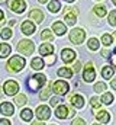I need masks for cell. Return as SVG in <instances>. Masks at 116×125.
<instances>
[{"mask_svg": "<svg viewBox=\"0 0 116 125\" xmlns=\"http://www.w3.org/2000/svg\"><path fill=\"white\" fill-rule=\"evenodd\" d=\"M70 102H71V105L74 108H78V109L84 106V99H83L81 94H73L71 99H70Z\"/></svg>", "mask_w": 116, "mask_h": 125, "instance_id": "cell-15", "label": "cell"}, {"mask_svg": "<svg viewBox=\"0 0 116 125\" xmlns=\"http://www.w3.org/2000/svg\"><path fill=\"white\" fill-rule=\"evenodd\" d=\"M102 55H103V57H109V51H107V50H103V51H102Z\"/></svg>", "mask_w": 116, "mask_h": 125, "instance_id": "cell-43", "label": "cell"}, {"mask_svg": "<svg viewBox=\"0 0 116 125\" xmlns=\"http://www.w3.org/2000/svg\"><path fill=\"white\" fill-rule=\"evenodd\" d=\"M3 89H4V93L7 94V96H15V94L18 93V90H19V84L15 80H7L4 83Z\"/></svg>", "mask_w": 116, "mask_h": 125, "instance_id": "cell-9", "label": "cell"}, {"mask_svg": "<svg viewBox=\"0 0 116 125\" xmlns=\"http://www.w3.org/2000/svg\"><path fill=\"white\" fill-rule=\"evenodd\" d=\"M73 68H74V71H80V70H81V62H80V61L74 62V65H73Z\"/></svg>", "mask_w": 116, "mask_h": 125, "instance_id": "cell-38", "label": "cell"}, {"mask_svg": "<svg viewBox=\"0 0 116 125\" xmlns=\"http://www.w3.org/2000/svg\"><path fill=\"white\" fill-rule=\"evenodd\" d=\"M71 125H86V124H84V121H83L81 118H76V119L73 121V124H71Z\"/></svg>", "mask_w": 116, "mask_h": 125, "instance_id": "cell-37", "label": "cell"}, {"mask_svg": "<svg viewBox=\"0 0 116 125\" xmlns=\"http://www.w3.org/2000/svg\"><path fill=\"white\" fill-rule=\"evenodd\" d=\"M51 90H52V83H49L48 84V87H45V90L44 92H41V94H39V97L42 99V100H45L48 96H49V93H51Z\"/></svg>", "mask_w": 116, "mask_h": 125, "instance_id": "cell-30", "label": "cell"}, {"mask_svg": "<svg viewBox=\"0 0 116 125\" xmlns=\"http://www.w3.org/2000/svg\"><path fill=\"white\" fill-rule=\"evenodd\" d=\"M110 87H112V89H116V77L112 80V83H110Z\"/></svg>", "mask_w": 116, "mask_h": 125, "instance_id": "cell-42", "label": "cell"}, {"mask_svg": "<svg viewBox=\"0 0 116 125\" xmlns=\"http://www.w3.org/2000/svg\"><path fill=\"white\" fill-rule=\"evenodd\" d=\"M52 31H54V33H57V35H64L65 31H67L65 23H62V22H54L52 23Z\"/></svg>", "mask_w": 116, "mask_h": 125, "instance_id": "cell-19", "label": "cell"}, {"mask_svg": "<svg viewBox=\"0 0 116 125\" xmlns=\"http://www.w3.org/2000/svg\"><path fill=\"white\" fill-rule=\"evenodd\" d=\"M58 76L59 77H65V79H71L73 77V71L70 68H67V67H62V68L58 70Z\"/></svg>", "mask_w": 116, "mask_h": 125, "instance_id": "cell-24", "label": "cell"}, {"mask_svg": "<svg viewBox=\"0 0 116 125\" xmlns=\"http://www.w3.org/2000/svg\"><path fill=\"white\" fill-rule=\"evenodd\" d=\"M20 28H22V32H23L25 35H32V33L35 32V25H33L30 21H25Z\"/></svg>", "mask_w": 116, "mask_h": 125, "instance_id": "cell-18", "label": "cell"}, {"mask_svg": "<svg viewBox=\"0 0 116 125\" xmlns=\"http://www.w3.org/2000/svg\"><path fill=\"white\" fill-rule=\"evenodd\" d=\"M32 125H45L44 122H41V121H36V122H33Z\"/></svg>", "mask_w": 116, "mask_h": 125, "instance_id": "cell-45", "label": "cell"}, {"mask_svg": "<svg viewBox=\"0 0 116 125\" xmlns=\"http://www.w3.org/2000/svg\"><path fill=\"white\" fill-rule=\"evenodd\" d=\"M61 58H62L64 62H71L76 58V52L73 50H70V48H64L62 52H61Z\"/></svg>", "mask_w": 116, "mask_h": 125, "instance_id": "cell-12", "label": "cell"}, {"mask_svg": "<svg viewBox=\"0 0 116 125\" xmlns=\"http://www.w3.org/2000/svg\"><path fill=\"white\" fill-rule=\"evenodd\" d=\"M68 89H70V86H68V83H65L64 80H57L55 83H52V90H54V93L59 94V96L65 94L68 92Z\"/></svg>", "mask_w": 116, "mask_h": 125, "instance_id": "cell-7", "label": "cell"}, {"mask_svg": "<svg viewBox=\"0 0 116 125\" xmlns=\"http://www.w3.org/2000/svg\"><path fill=\"white\" fill-rule=\"evenodd\" d=\"M9 7L15 13H23L26 9V3L25 0H9Z\"/></svg>", "mask_w": 116, "mask_h": 125, "instance_id": "cell-8", "label": "cell"}, {"mask_svg": "<svg viewBox=\"0 0 116 125\" xmlns=\"http://www.w3.org/2000/svg\"><path fill=\"white\" fill-rule=\"evenodd\" d=\"M87 47H88L91 51H96V50H99L100 42H99L96 38H90V39H88V42H87Z\"/></svg>", "mask_w": 116, "mask_h": 125, "instance_id": "cell-26", "label": "cell"}, {"mask_svg": "<svg viewBox=\"0 0 116 125\" xmlns=\"http://www.w3.org/2000/svg\"><path fill=\"white\" fill-rule=\"evenodd\" d=\"M113 36H115V38H116V32H115V33H113Z\"/></svg>", "mask_w": 116, "mask_h": 125, "instance_id": "cell-50", "label": "cell"}, {"mask_svg": "<svg viewBox=\"0 0 116 125\" xmlns=\"http://www.w3.org/2000/svg\"><path fill=\"white\" fill-rule=\"evenodd\" d=\"M0 125H10V121H7V119H0Z\"/></svg>", "mask_w": 116, "mask_h": 125, "instance_id": "cell-40", "label": "cell"}, {"mask_svg": "<svg viewBox=\"0 0 116 125\" xmlns=\"http://www.w3.org/2000/svg\"><path fill=\"white\" fill-rule=\"evenodd\" d=\"M96 118H97V121H100V124H107L110 121V115L107 111H97Z\"/></svg>", "mask_w": 116, "mask_h": 125, "instance_id": "cell-17", "label": "cell"}, {"mask_svg": "<svg viewBox=\"0 0 116 125\" xmlns=\"http://www.w3.org/2000/svg\"><path fill=\"white\" fill-rule=\"evenodd\" d=\"M54 52V45H51V44H42L41 47H39V54L41 55H44V57H47V55H51Z\"/></svg>", "mask_w": 116, "mask_h": 125, "instance_id": "cell-16", "label": "cell"}, {"mask_svg": "<svg viewBox=\"0 0 116 125\" xmlns=\"http://www.w3.org/2000/svg\"><path fill=\"white\" fill-rule=\"evenodd\" d=\"M23 67H25V58L23 57H19V55H13L9 60V62H7V68L10 71H15V73L20 71Z\"/></svg>", "mask_w": 116, "mask_h": 125, "instance_id": "cell-2", "label": "cell"}, {"mask_svg": "<svg viewBox=\"0 0 116 125\" xmlns=\"http://www.w3.org/2000/svg\"><path fill=\"white\" fill-rule=\"evenodd\" d=\"M3 19H4V13H3V12H1V10H0V22H1V21H3Z\"/></svg>", "mask_w": 116, "mask_h": 125, "instance_id": "cell-44", "label": "cell"}, {"mask_svg": "<svg viewBox=\"0 0 116 125\" xmlns=\"http://www.w3.org/2000/svg\"><path fill=\"white\" fill-rule=\"evenodd\" d=\"M109 23L112 26H116V10H112L109 13Z\"/></svg>", "mask_w": 116, "mask_h": 125, "instance_id": "cell-34", "label": "cell"}, {"mask_svg": "<svg viewBox=\"0 0 116 125\" xmlns=\"http://www.w3.org/2000/svg\"><path fill=\"white\" fill-rule=\"evenodd\" d=\"M0 35H1L3 39H9V38H12V29H10V28H4Z\"/></svg>", "mask_w": 116, "mask_h": 125, "instance_id": "cell-32", "label": "cell"}, {"mask_svg": "<svg viewBox=\"0 0 116 125\" xmlns=\"http://www.w3.org/2000/svg\"><path fill=\"white\" fill-rule=\"evenodd\" d=\"M113 54H116V48H115V51H113Z\"/></svg>", "mask_w": 116, "mask_h": 125, "instance_id": "cell-51", "label": "cell"}, {"mask_svg": "<svg viewBox=\"0 0 116 125\" xmlns=\"http://www.w3.org/2000/svg\"><path fill=\"white\" fill-rule=\"evenodd\" d=\"M3 1H6V0H0V3H3Z\"/></svg>", "mask_w": 116, "mask_h": 125, "instance_id": "cell-49", "label": "cell"}, {"mask_svg": "<svg viewBox=\"0 0 116 125\" xmlns=\"http://www.w3.org/2000/svg\"><path fill=\"white\" fill-rule=\"evenodd\" d=\"M90 103H91V106H93V109H96V111H97V109L100 108V100H99L97 97H93V99L90 100Z\"/></svg>", "mask_w": 116, "mask_h": 125, "instance_id": "cell-36", "label": "cell"}, {"mask_svg": "<svg viewBox=\"0 0 116 125\" xmlns=\"http://www.w3.org/2000/svg\"><path fill=\"white\" fill-rule=\"evenodd\" d=\"M49 103H51V106H57L58 103H59V99H58V97H52V99L49 100Z\"/></svg>", "mask_w": 116, "mask_h": 125, "instance_id": "cell-39", "label": "cell"}, {"mask_svg": "<svg viewBox=\"0 0 116 125\" xmlns=\"http://www.w3.org/2000/svg\"><path fill=\"white\" fill-rule=\"evenodd\" d=\"M94 77H96V71H94V65H93V62H87L86 67H84V73H83V79H84V82H93L94 80Z\"/></svg>", "mask_w": 116, "mask_h": 125, "instance_id": "cell-10", "label": "cell"}, {"mask_svg": "<svg viewBox=\"0 0 116 125\" xmlns=\"http://www.w3.org/2000/svg\"><path fill=\"white\" fill-rule=\"evenodd\" d=\"M15 102H16L18 106H23V105L26 103V96H25V94H18V96L15 97Z\"/></svg>", "mask_w": 116, "mask_h": 125, "instance_id": "cell-31", "label": "cell"}, {"mask_svg": "<svg viewBox=\"0 0 116 125\" xmlns=\"http://www.w3.org/2000/svg\"><path fill=\"white\" fill-rule=\"evenodd\" d=\"M112 1H113V4H115V6H116V0H112Z\"/></svg>", "mask_w": 116, "mask_h": 125, "instance_id": "cell-48", "label": "cell"}, {"mask_svg": "<svg viewBox=\"0 0 116 125\" xmlns=\"http://www.w3.org/2000/svg\"><path fill=\"white\" fill-rule=\"evenodd\" d=\"M30 65H32V68H35V70H41V68L45 65V62L42 61V58H39V57H35V58L30 61Z\"/></svg>", "mask_w": 116, "mask_h": 125, "instance_id": "cell-23", "label": "cell"}, {"mask_svg": "<svg viewBox=\"0 0 116 125\" xmlns=\"http://www.w3.org/2000/svg\"><path fill=\"white\" fill-rule=\"evenodd\" d=\"M105 89H106V84L102 82V83H96V86H94V90L97 92V93H100V92H105Z\"/></svg>", "mask_w": 116, "mask_h": 125, "instance_id": "cell-35", "label": "cell"}, {"mask_svg": "<svg viewBox=\"0 0 116 125\" xmlns=\"http://www.w3.org/2000/svg\"><path fill=\"white\" fill-rule=\"evenodd\" d=\"M10 51H12L10 45H7V44H0V58L7 57V55L10 54Z\"/></svg>", "mask_w": 116, "mask_h": 125, "instance_id": "cell-22", "label": "cell"}, {"mask_svg": "<svg viewBox=\"0 0 116 125\" xmlns=\"http://www.w3.org/2000/svg\"><path fill=\"white\" fill-rule=\"evenodd\" d=\"M29 19H33L36 23H41V22L44 21V13H42V10H39V9L30 10V12H29Z\"/></svg>", "mask_w": 116, "mask_h": 125, "instance_id": "cell-14", "label": "cell"}, {"mask_svg": "<svg viewBox=\"0 0 116 125\" xmlns=\"http://www.w3.org/2000/svg\"><path fill=\"white\" fill-rule=\"evenodd\" d=\"M0 112H1L3 115L10 116V115H13L15 108H13V105H12V103H9V102H3V103H0Z\"/></svg>", "mask_w": 116, "mask_h": 125, "instance_id": "cell-13", "label": "cell"}, {"mask_svg": "<svg viewBox=\"0 0 116 125\" xmlns=\"http://www.w3.org/2000/svg\"><path fill=\"white\" fill-rule=\"evenodd\" d=\"M112 65H113V68H116V54H113V57H112Z\"/></svg>", "mask_w": 116, "mask_h": 125, "instance_id": "cell-41", "label": "cell"}, {"mask_svg": "<svg viewBox=\"0 0 116 125\" xmlns=\"http://www.w3.org/2000/svg\"><path fill=\"white\" fill-rule=\"evenodd\" d=\"M102 42H103V45H110L112 44V36L109 35V33H105L103 36H102Z\"/></svg>", "mask_w": 116, "mask_h": 125, "instance_id": "cell-33", "label": "cell"}, {"mask_svg": "<svg viewBox=\"0 0 116 125\" xmlns=\"http://www.w3.org/2000/svg\"><path fill=\"white\" fill-rule=\"evenodd\" d=\"M93 125H100V124H93Z\"/></svg>", "mask_w": 116, "mask_h": 125, "instance_id": "cell-52", "label": "cell"}, {"mask_svg": "<svg viewBox=\"0 0 116 125\" xmlns=\"http://www.w3.org/2000/svg\"><path fill=\"white\" fill-rule=\"evenodd\" d=\"M113 71H115V68H113L112 65H105V67L102 68V77L106 79V80H109V79H112Z\"/></svg>", "mask_w": 116, "mask_h": 125, "instance_id": "cell-20", "label": "cell"}, {"mask_svg": "<svg viewBox=\"0 0 116 125\" xmlns=\"http://www.w3.org/2000/svg\"><path fill=\"white\" fill-rule=\"evenodd\" d=\"M41 38H42L44 41H51V39L54 38V35H52V32L49 31V29H44L42 33H41Z\"/></svg>", "mask_w": 116, "mask_h": 125, "instance_id": "cell-29", "label": "cell"}, {"mask_svg": "<svg viewBox=\"0 0 116 125\" xmlns=\"http://www.w3.org/2000/svg\"><path fill=\"white\" fill-rule=\"evenodd\" d=\"M65 1H68V3H73V1H74V0H65Z\"/></svg>", "mask_w": 116, "mask_h": 125, "instance_id": "cell-47", "label": "cell"}, {"mask_svg": "<svg viewBox=\"0 0 116 125\" xmlns=\"http://www.w3.org/2000/svg\"><path fill=\"white\" fill-rule=\"evenodd\" d=\"M93 10H94V13H96L97 16H100V18H103V16L106 15V6H105V4H96Z\"/></svg>", "mask_w": 116, "mask_h": 125, "instance_id": "cell-25", "label": "cell"}, {"mask_svg": "<svg viewBox=\"0 0 116 125\" xmlns=\"http://www.w3.org/2000/svg\"><path fill=\"white\" fill-rule=\"evenodd\" d=\"M45 82H47V79H45L44 74H35V76H32L28 80V86H29L30 90L36 92L38 89H41V87L45 84Z\"/></svg>", "mask_w": 116, "mask_h": 125, "instance_id": "cell-1", "label": "cell"}, {"mask_svg": "<svg viewBox=\"0 0 116 125\" xmlns=\"http://www.w3.org/2000/svg\"><path fill=\"white\" fill-rule=\"evenodd\" d=\"M105 105H110L112 102H113V94L112 93H103V96H102V99H100Z\"/></svg>", "mask_w": 116, "mask_h": 125, "instance_id": "cell-28", "label": "cell"}, {"mask_svg": "<svg viewBox=\"0 0 116 125\" xmlns=\"http://www.w3.org/2000/svg\"><path fill=\"white\" fill-rule=\"evenodd\" d=\"M38 1H39V3H47L48 0H38Z\"/></svg>", "mask_w": 116, "mask_h": 125, "instance_id": "cell-46", "label": "cell"}, {"mask_svg": "<svg viewBox=\"0 0 116 125\" xmlns=\"http://www.w3.org/2000/svg\"><path fill=\"white\" fill-rule=\"evenodd\" d=\"M36 116H38L39 119H42V121L48 119V118L51 116L49 108H48V106H45V105H41V106H38V109H36Z\"/></svg>", "mask_w": 116, "mask_h": 125, "instance_id": "cell-11", "label": "cell"}, {"mask_svg": "<svg viewBox=\"0 0 116 125\" xmlns=\"http://www.w3.org/2000/svg\"><path fill=\"white\" fill-rule=\"evenodd\" d=\"M73 115H74V111L70 109L67 105H59L57 108V111H55V116L59 118V119H65V118H70Z\"/></svg>", "mask_w": 116, "mask_h": 125, "instance_id": "cell-6", "label": "cell"}, {"mask_svg": "<svg viewBox=\"0 0 116 125\" xmlns=\"http://www.w3.org/2000/svg\"><path fill=\"white\" fill-rule=\"evenodd\" d=\"M59 9H61V4H59L58 0H52V1H49V4H48V10H49L51 13H58Z\"/></svg>", "mask_w": 116, "mask_h": 125, "instance_id": "cell-21", "label": "cell"}, {"mask_svg": "<svg viewBox=\"0 0 116 125\" xmlns=\"http://www.w3.org/2000/svg\"><path fill=\"white\" fill-rule=\"evenodd\" d=\"M78 16V9L76 7H67L64 12V19H65V25H74Z\"/></svg>", "mask_w": 116, "mask_h": 125, "instance_id": "cell-5", "label": "cell"}, {"mask_svg": "<svg viewBox=\"0 0 116 125\" xmlns=\"http://www.w3.org/2000/svg\"><path fill=\"white\" fill-rule=\"evenodd\" d=\"M84 38H86V32L81 28H74L73 31H70V41L76 45L81 44L84 41Z\"/></svg>", "mask_w": 116, "mask_h": 125, "instance_id": "cell-4", "label": "cell"}, {"mask_svg": "<svg viewBox=\"0 0 116 125\" xmlns=\"http://www.w3.org/2000/svg\"><path fill=\"white\" fill-rule=\"evenodd\" d=\"M32 116H33V114H32L30 109H23V111L20 112V118H22L23 121H30Z\"/></svg>", "mask_w": 116, "mask_h": 125, "instance_id": "cell-27", "label": "cell"}, {"mask_svg": "<svg viewBox=\"0 0 116 125\" xmlns=\"http://www.w3.org/2000/svg\"><path fill=\"white\" fill-rule=\"evenodd\" d=\"M33 50H35V45H33V42L29 41V39H22V41H19V44H18V51H19L20 54L30 55V54L33 52Z\"/></svg>", "mask_w": 116, "mask_h": 125, "instance_id": "cell-3", "label": "cell"}]
</instances>
